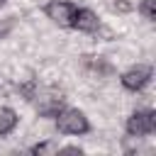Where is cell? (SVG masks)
I'll list each match as a JSON object with an SVG mask.
<instances>
[{"label": "cell", "instance_id": "277c9868", "mask_svg": "<svg viewBox=\"0 0 156 156\" xmlns=\"http://www.w3.org/2000/svg\"><path fill=\"white\" fill-rule=\"evenodd\" d=\"M63 90H58V88H49V90H44V95L39 98V102H37V112H39V117H56L61 110H63Z\"/></svg>", "mask_w": 156, "mask_h": 156}, {"label": "cell", "instance_id": "5bb4252c", "mask_svg": "<svg viewBox=\"0 0 156 156\" xmlns=\"http://www.w3.org/2000/svg\"><path fill=\"white\" fill-rule=\"evenodd\" d=\"M5 2H7V0H0V7H2V5H5Z\"/></svg>", "mask_w": 156, "mask_h": 156}, {"label": "cell", "instance_id": "5b68a950", "mask_svg": "<svg viewBox=\"0 0 156 156\" xmlns=\"http://www.w3.org/2000/svg\"><path fill=\"white\" fill-rule=\"evenodd\" d=\"M122 85L127 88V90H144L146 85H149V80H151V66H146V63H139V66H132L129 71H124L122 73Z\"/></svg>", "mask_w": 156, "mask_h": 156}, {"label": "cell", "instance_id": "8fae6325", "mask_svg": "<svg viewBox=\"0 0 156 156\" xmlns=\"http://www.w3.org/2000/svg\"><path fill=\"white\" fill-rule=\"evenodd\" d=\"M12 27H15V17H7V20L0 24V39H2V37H7V32H10Z\"/></svg>", "mask_w": 156, "mask_h": 156}, {"label": "cell", "instance_id": "9c48e42d", "mask_svg": "<svg viewBox=\"0 0 156 156\" xmlns=\"http://www.w3.org/2000/svg\"><path fill=\"white\" fill-rule=\"evenodd\" d=\"M85 58H88V63H90L98 73H112V66H110V63H105L102 58H98V61H95V56H85Z\"/></svg>", "mask_w": 156, "mask_h": 156}, {"label": "cell", "instance_id": "7c38bea8", "mask_svg": "<svg viewBox=\"0 0 156 156\" xmlns=\"http://www.w3.org/2000/svg\"><path fill=\"white\" fill-rule=\"evenodd\" d=\"M46 151H54V144L44 141V144H37V146H32V154H46Z\"/></svg>", "mask_w": 156, "mask_h": 156}, {"label": "cell", "instance_id": "3957f363", "mask_svg": "<svg viewBox=\"0 0 156 156\" xmlns=\"http://www.w3.org/2000/svg\"><path fill=\"white\" fill-rule=\"evenodd\" d=\"M76 10H78V7H76L73 2H68V0H51V2L44 7L46 17H49L51 22H56L58 27H71Z\"/></svg>", "mask_w": 156, "mask_h": 156}, {"label": "cell", "instance_id": "7a4b0ae2", "mask_svg": "<svg viewBox=\"0 0 156 156\" xmlns=\"http://www.w3.org/2000/svg\"><path fill=\"white\" fill-rule=\"evenodd\" d=\"M156 129V112L154 110H136L127 119V134L129 136H146Z\"/></svg>", "mask_w": 156, "mask_h": 156}, {"label": "cell", "instance_id": "ba28073f", "mask_svg": "<svg viewBox=\"0 0 156 156\" xmlns=\"http://www.w3.org/2000/svg\"><path fill=\"white\" fill-rule=\"evenodd\" d=\"M139 12H141L149 22H154V20H156V0H141Z\"/></svg>", "mask_w": 156, "mask_h": 156}, {"label": "cell", "instance_id": "8992f818", "mask_svg": "<svg viewBox=\"0 0 156 156\" xmlns=\"http://www.w3.org/2000/svg\"><path fill=\"white\" fill-rule=\"evenodd\" d=\"M71 27H73V29H78V32L93 34V32H98V29H100V20H98V15H95L93 10H88V7H80V10H76Z\"/></svg>", "mask_w": 156, "mask_h": 156}, {"label": "cell", "instance_id": "6da1fadb", "mask_svg": "<svg viewBox=\"0 0 156 156\" xmlns=\"http://www.w3.org/2000/svg\"><path fill=\"white\" fill-rule=\"evenodd\" d=\"M56 129L61 134H85V132H90V122H88V117L80 110L63 107L56 115Z\"/></svg>", "mask_w": 156, "mask_h": 156}, {"label": "cell", "instance_id": "4fadbf2b", "mask_svg": "<svg viewBox=\"0 0 156 156\" xmlns=\"http://www.w3.org/2000/svg\"><path fill=\"white\" fill-rule=\"evenodd\" d=\"M61 154H83V149L80 146H66V149H58Z\"/></svg>", "mask_w": 156, "mask_h": 156}, {"label": "cell", "instance_id": "52a82bcc", "mask_svg": "<svg viewBox=\"0 0 156 156\" xmlns=\"http://www.w3.org/2000/svg\"><path fill=\"white\" fill-rule=\"evenodd\" d=\"M17 122H20V117H17V112L12 107H0V136L15 132Z\"/></svg>", "mask_w": 156, "mask_h": 156}, {"label": "cell", "instance_id": "30bf717a", "mask_svg": "<svg viewBox=\"0 0 156 156\" xmlns=\"http://www.w3.org/2000/svg\"><path fill=\"white\" fill-rule=\"evenodd\" d=\"M110 7H112L115 12H129L134 5H132V2H127V0H117V2H110Z\"/></svg>", "mask_w": 156, "mask_h": 156}]
</instances>
